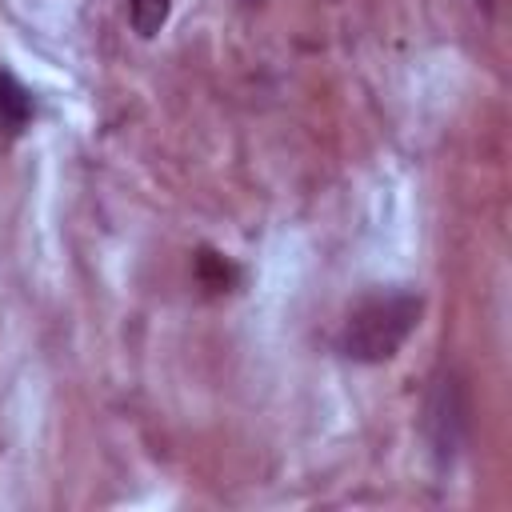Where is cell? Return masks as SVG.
I'll list each match as a JSON object with an SVG mask.
<instances>
[{
  "label": "cell",
  "instance_id": "6da1fadb",
  "mask_svg": "<svg viewBox=\"0 0 512 512\" xmlns=\"http://www.w3.org/2000/svg\"><path fill=\"white\" fill-rule=\"evenodd\" d=\"M420 316H424L420 292L404 284L372 288L348 308L336 348L356 364H384L408 344V336L420 328Z\"/></svg>",
  "mask_w": 512,
  "mask_h": 512
},
{
  "label": "cell",
  "instance_id": "7a4b0ae2",
  "mask_svg": "<svg viewBox=\"0 0 512 512\" xmlns=\"http://www.w3.org/2000/svg\"><path fill=\"white\" fill-rule=\"evenodd\" d=\"M468 424H472V408H468V388L456 372L440 376L424 400V436L432 444V456L440 464H452L456 452L468 440Z\"/></svg>",
  "mask_w": 512,
  "mask_h": 512
},
{
  "label": "cell",
  "instance_id": "3957f363",
  "mask_svg": "<svg viewBox=\"0 0 512 512\" xmlns=\"http://www.w3.org/2000/svg\"><path fill=\"white\" fill-rule=\"evenodd\" d=\"M32 112H36L32 92H28L12 72H0V132H4L8 140H16V136L32 124Z\"/></svg>",
  "mask_w": 512,
  "mask_h": 512
},
{
  "label": "cell",
  "instance_id": "277c9868",
  "mask_svg": "<svg viewBox=\"0 0 512 512\" xmlns=\"http://www.w3.org/2000/svg\"><path fill=\"white\" fill-rule=\"evenodd\" d=\"M192 268H196V284H200L208 296H224V292H232V284L240 280L236 264H232L228 256L212 252V248H200L196 260H192Z\"/></svg>",
  "mask_w": 512,
  "mask_h": 512
},
{
  "label": "cell",
  "instance_id": "5b68a950",
  "mask_svg": "<svg viewBox=\"0 0 512 512\" xmlns=\"http://www.w3.org/2000/svg\"><path fill=\"white\" fill-rule=\"evenodd\" d=\"M168 12H172V0H128V24L140 40L160 36V28L168 24Z\"/></svg>",
  "mask_w": 512,
  "mask_h": 512
},
{
  "label": "cell",
  "instance_id": "8992f818",
  "mask_svg": "<svg viewBox=\"0 0 512 512\" xmlns=\"http://www.w3.org/2000/svg\"><path fill=\"white\" fill-rule=\"evenodd\" d=\"M476 8H480V12H488V16H492V12H496V0H476Z\"/></svg>",
  "mask_w": 512,
  "mask_h": 512
},
{
  "label": "cell",
  "instance_id": "52a82bcc",
  "mask_svg": "<svg viewBox=\"0 0 512 512\" xmlns=\"http://www.w3.org/2000/svg\"><path fill=\"white\" fill-rule=\"evenodd\" d=\"M240 4H248V8H256V4H260V0H240Z\"/></svg>",
  "mask_w": 512,
  "mask_h": 512
}]
</instances>
